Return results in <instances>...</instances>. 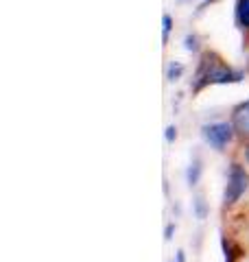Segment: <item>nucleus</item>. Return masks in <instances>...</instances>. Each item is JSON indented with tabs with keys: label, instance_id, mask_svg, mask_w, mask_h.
<instances>
[{
	"label": "nucleus",
	"instance_id": "f257e3e1",
	"mask_svg": "<svg viewBox=\"0 0 249 262\" xmlns=\"http://www.w3.org/2000/svg\"><path fill=\"white\" fill-rule=\"evenodd\" d=\"M240 77H243V75L232 68V66L225 59H223L219 53L203 51L201 55H199L197 70H195V75H193V83H190V90H193V94H199L208 85L236 83V81H240Z\"/></svg>",
	"mask_w": 249,
	"mask_h": 262
},
{
	"label": "nucleus",
	"instance_id": "f03ea898",
	"mask_svg": "<svg viewBox=\"0 0 249 262\" xmlns=\"http://www.w3.org/2000/svg\"><path fill=\"white\" fill-rule=\"evenodd\" d=\"M247 188H249V173L245 170L243 164L232 162L230 170H227L225 190H223V208H234L236 203L243 199Z\"/></svg>",
	"mask_w": 249,
	"mask_h": 262
},
{
	"label": "nucleus",
	"instance_id": "7ed1b4c3",
	"mask_svg": "<svg viewBox=\"0 0 249 262\" xmlns=\"http://www.w3.org/2000/svg\"><path fill=\"white\" fill-rule=\"evenodd\" d=\"M201 138L210 149L223 153L236 138V131L232 127V120H212L201 125Z\"/></svg>",
	"mask_w": 249,
	"mask_h": 262
},
{
	"label": "nucleus",
	"instance_id": "20e7f679",
	"mask_svg": "<svg viewBox=\"0 0 249 262\" xmlns=\"http://www.w3.org/2000/svg\"><path fill=\"white\" fill-rule=\"evenodd\" d=\"M232 127H234L236 131V138H240V140H249V98L243 103H238L234 110H232Z\"/></svg>",
	"mask_w": 249,
	"mask_h": 262
},
{
	"label": "nucleus",
	"instance_id": "39448f33",
	"mask_svg": "<svg viewBox=\"0 0 249 262\" xmlns=\"http://www.w3.org/2000/svg\"><path fill=\"white\" fill-rule=\"evenodd\" d=\"M234 22H236V27L240 31H249V0H236Z\"/></svg>",
	"mask_w": 249,
	"mask_h": 262
},
{
	"label": "nucleus",
	"instance_id": "423d86ee",
	"mask_svg": "<svg viewBox=\"0 0 249 262\" xmlns=\"http://www.w3.org/2000/svg\"><path fill=\"white\" fill-rule=\"evenodd\" d=\"M201 164H203L201 158H199V155H193V160L188 164V170H186V182L190 188H195L199 184V179H201V170H203Z\"/></svg>",
	"mask_w": 249,
	"mask_h": 262
},
{
	"label": "nucleus",
	"instance_id": "0eeeda50",
	"mask_svg": "<svg viewBox=\"0 0 249 262\" xmlns=\"http://www.w3.org/2000/svg\"><path fill=\"white\" fill-rule=\"evenodd\" d=\"M184 72H186V66L177 59L166 63V81H169V83H177V81L184 77Z\"/></svg>",
	"mask_w": 249,
	"mask_h": 262
},
{
	"label": "nucleus",
	"instance_id": "6e6552de",
	"mask_svg": "<svg viewBox=\"0 0 249 262\" xmlns=\"http://www.w3.org/2000/svg\"><path fill=\"white\" fill-rule=\"evenodd\" d=\"M193 212H195V219L197 221H203L205 216H208V203H205V199H203V194H195L193 196Z\"/></svg>",
	"mask_w": 249,
	"mask_h": 262
},
{
	"label": "nucleus",
	"instance_id": "1a4fd4ad",
	"mask_svg": "<svg viewBox=\"0 0 249 262\" xmlns=\"http://www.w3.org/2000/svg\"><path fill=\"white\" fill-rule=\"evenodd\" d=\"M173 27H175V20H173V15L171 13H164L162 15V46H169Z\"/></svg>",
	"mask_w": 249,
	"mask_h": 262
},
{
	"label": "nucleus",
	"instance_id": "9d476101",
	"mask_svg": "<svg viewBox=\"0 0 249 262\" xmlns=\"http://www.w3.org/2000/svg\"><path fill=\"white\" fill-rule=\"evenodd\" d=\"M184 48L188 53L199 55V53H201V37H199L197 33H188V35L184 37Z\"/></svg>",
	"mask_w": 249,
	"mask_h": 262
},
{
	"label": "nucleus",
	"instance_id": "9b49d317",
	"mask_svg": "<svg viewBox=\"0 0 249 262\" xmlns=\"http://www.w3.org/2000/svg\"><path fill=\"white\" fill-rule=\"evenodd\" d=\"M175 140H177V127L175 125H169V127H166V142L173 144Z\"/></svg>",
	"mask_w": 249,
	"mask_h": 262
},
{
	"label": "nucleus",
	"instance_id": "f8f14e48",
	"mask_svg": "<svg viewBox=\"0 0 249 262\" xmlns=\"http://www.w3.org/2000/svg\"><path fill=\"white\" fill-rule=\"evenodd\" d=\"M173 232H175V223H169V225H166V236H164V238L171 241L173 238Z\"/></svg>",
	"mask_w": 249,
	"mask_h": 262
},
{
	"label": "nucleus",
	"instance_id": "ddd939ff",
	"mask_svg": "<svg viewBox=\"0 0 249 262\" xmlns=\"http://www.w3.org/2000/svg\"><path fill=\"white\" fill-rule=\"evenodd\" d=\"M245 162L249 164V140L245 142Z\"/></svg>",
	"mask_w": 249,
	"mask_h": 262
},
{
	"label": "nucleus",
	"instance_id": "4468645a",
	"mask_svg": "<svg viewBox=\"0 0 249 262\" xmlns=\"http://www.w3.org/2000/svg\"><path fill=\"white\" fill-rule=\"evenodd\" d=\"M177 262H184V251H177Z\"/></svg>",
	"mask_w": 249,
	"mask_h": 262
},
{
	"label": "nucleus",
	"instance_id": "2eb2a0df",
	"mask_svg": "<svg viewBox=\"0 0 249 262\" xmlns=\"http://www.w3.org/2000/svg\"><path fill=\"white\" fill-rule=\"evenodd\" d=\"M175 3H179V5H181V3H186V0H175Z\"/></svg>",
	"mask_w": 249,
	"mask_h": 262
}]
</instances>
